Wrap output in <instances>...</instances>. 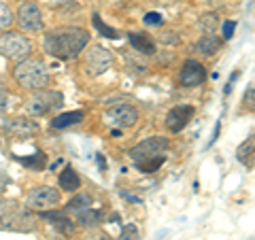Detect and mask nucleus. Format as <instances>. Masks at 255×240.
<instances>
[{
    "label": "nucleus",
    "mask_w": 255,
    "mask_h": 240,
    "mask_svg": "<svg viewBox=\"0 0 255 240\" xmlns=\"http://www.w3.org/2000/svg\"><path fill=\"white\" fill-rule=\"evenodd\" d=\"M87 43L90 34L83 28H62L45 34V51L60 60H73L81 53Z\"/></svg>",
    "instance_id": "nucleus-1"
},
{
    "label": "nucleus",
    "mask_w": 255,
    "mask_h": 240,
    "mask_svg": "<svg viewBox=\"0 0 255 240\" xmlns=\"http://www.w3.org/2000/svg\"><path fill=\"white\" fill-rule=\"evenodd\" d=\"M166 149H168V138L164 136H151V138L138 142L136 147L130 149V157L136 162L140 172H155L166 159Z\"/></svg>",
    "instance_id": "nucleus-2"
},
{
    "label": "nucleus",
    "mask_w": 255,
    "mask_h": 240,
    "mask_svg": "<svg viewBox=\"0 0 255 240\" xmlns=\"http://www.w3.org/2000/svg\"><path fill=\"white\" fill-rule=\"evenodd\" d=\"M15 81L26 90H45L49 85V68L38 58H23L13 70Z\"/></svg>",
    "instance_id": "nucleus-3"
},
{
    "label": "nucleus",
    "mask_w": 255,
    "mask_h": 240,
    "mask_svg": "<svg viewBox=\"0 0 255 240\" xmlns=\"http://www.w3.org/2000/svg\"><path fill=\"white\" fill-rule=\"evenodd\" d=\"M0 228L2 230H34V223L28 211L17 202H0Z\"/></svg>",
    "instance_id": "nucleus-4"
},
{
    "label": "nucleus",
    "mask_w": 255,
    "mask_h": 240,
    "mask_svg": "<svg viewBox=\"0 0 255 240\" xmlns=\"http://www.w3.org/2000/svg\"><path fill=\"white\" fill-rule=\"evenodd\" d=\"M64 105V96L53 90H38L32 98L26 100V111L30 115H47Z\"/></svg>",
    "instance_id": "nucleus-5"
},
{
    "label": "nucleus",
    "mask_w": 255,
    "mask_h": 240,
    "mask_svg": "<svg viewBox=\"0 0 255 240\" xmlns=\"http://www.w3.org/2000/svg\"><path fill=\"white\" fill-rule=\"evenodd\" d=\"M32 51V43L30 38H26L19 32H6L0 36V53L6 55L11 60H23L28 58Z\"/></svg>",
    "instance_id": "nucleus-6"
},
{
    "label": "nucleus",
    "mask_w": 255,
    "mask_h": 240,
    "mask_svg": "<svg viewBox=\"0 0 255 240\" xmlns=\"http://www.w3.org/2000/svg\"><path fill=\"white\" fill-rule=\"evenodd\" d=\"M60 202V191L49 185H41L28 191L26 196V206L34 211H49Z\"/></svg>",
    "instance_id": "nucleus-7"
},
{
    "label": "nucleus",
    "mask_w": 255,
    "mask_h": 240,
    "mask_svg": "<svg viewBox=\"0 0 255 240\" xmlns=\"http://www.w3.org/2000/svg\"><path fill=\"white\" fill-rule=\"evenodd\" d=\"M105 119L111 127L122 130V127H130L138 121V111L132 105H115L105 113Z\"/></svg>",
    "instance_id": "nucleus-8"
},
{
    "label": "nucleus",
    "mask_w": 255,
    "mask_h": 240,
    "mask_svg": "<svg viewBox=\"0 0 255 240\" xmlns=\"http://www.w3.org/2000/svg\"><path fill=\"white\" fill-rule=\"evenodd\" d=\"M113 66V55L111 51H107L105 47H92L90 51L85 55V68L90 75H102Z\"/></svg>",
    "instance_id": "nucleus-9"
},
{
    "label": "nucleus",
    "mask_w": 255,
    "mask_h": 240,
    "mask_svg": "<svg viewBox=\"0 0 255 240\" xmlns=\"http://www.w3.org/2000/svg\"><path fill=\"white\" fill-rule=\"evenodd\" d=\"M17 23L19 28L28 32L43 30V13L34 2H21L17 9Z\"/></svg>",
    "instance_id": "nucleus-10"
},
{
    "label": "nucleus",
    "mask_w": 255,
    "mask_h": 240,
    "mask_svg": "<svg viewBox=\"0 0 255 240\" xmlns=\"http://www.w3.org/2000/svg\"><path fill=\"white\" fill-rule=\"evenodd\" d=\"M194 107H189V105H179V107H174L168 111V115H166V127H168L170 132H181L183 127H185L189 121H191V117H194Z\"/></svg>",
    "instance_id": "nucleus-11"
},
{
    "label": "nucleus",
    "mask_w": 255,
    "mask_h": 240,
    "mask_svg": "<svg viewBox=\"0 0 255 240\" xmlns=\"http://www.w3.org/2000/svg\"><path fill=\"white\" fill-rule=\"evenodd\" d=\"M206 79V70L200 62L196 60H187L185 64H183L181 68V75H179V81L181 85L185 87H196V85H202Z\"/></svg>",
    "instance_id": "nucleus-12"
},
{
    "label": "nucleus",
    "mask_w": 255,
    "mask_h": 240,
    "mask_svg": "<svg viewBox=\"0 0 255 240\" xmlns=\"http://www.w3.org/2000/svg\"><path fill=\"white\" fill-rule=\"evenodd\" d=\"M4 130L19 136V138H28V136H34L38 132V123L34 119H26V117H15V119H6L4 121Z\"/></svg>",
    "instance_id": "nucleus-13"
},
{
    "label": "nucleus",
    "mask_w": 255,
    "mask_h": 240,
    "mask_svg": "<svg viewBox=\"0 0 255 240\" xmlns=\"http://www.w3.org/2000/svg\"><path fill=\"white\" fill-rule=\"evenodd\" d=\"M41 217H43L45 221H49L51 226L58 228V230H60V234H64V236H70V234H73V230H75L73 221L66 219L64 215H60V213H51V211H41Z\"/></svg>",
    "instance_id": "nucleus-14"
},
{
    "label": "nucleus",
    "mask_w": 255,
    "mask_h": 240,
    "mask_svg": "<svg viewBox=\"0 0 255 240\" xmlns=\"http://www.w3.org/2000/svg\"><path fill=\"white\" fill-rule=\"evenodd\" d=\"M58 185H60L64 191H77L79 187H81V179H79V174L73 170V168L66 166V168H64V170L60 172Z\"/></svg>",
    "instance_id": "nucleus-15"
},
{
    "label": "nucleus",
    "mask_w": 255,
    "mask_h": 240,
    "mask_svg": "<svg viewBox=\"0 0 255 240\" xmlns=\"http://www.w3.org/2000/svg\"><path fill=\"white\" fill-rule=\"evenodd\" d=\"M128 38H130L132 47H134V49H136L138 53H142V55H153V53H155V45H153V41H151L149 36L136 34V32H130V34H128Z\"/></svg>",
    "instance_id": "nucleus-16"
},
{
    "label": "nucleus",
    "mask_w": 255,
    "mask_h": 240,
    "mask_svg": "<svg viewBox=\"0 0 255 240\" xmlns=\"http://www.w3.org/2000/svg\"><path fill=\"white\" fill-rule=\"evenodd\" d=\"M83 119H85V113H83V111H70V113H62V115L55 117L53 121H51V127H55V130H62V127L81 123Z\"/></svg>",
    "instance_id": "nucleus-17"
},
{
    "label": "nucleus",
    "mask_w": 255,
    "mask_h": 240,
    "mask_svg": "<svg viewBox=\"0 0 255 240\" xmlns=\"http://www.w3.org/2000/svg\"><path fill=\"white\" fill-rule=\"evenodd\" d=\"M221 45H223V41L219 36H215V34H204L200 41H198V51H200L202 55H215L219 49H221Z\"/></svg>",
    "instance_id": "nucleus-18"
},
{
    "label": "nucleus",
    "mask_w": 255,
    "mask_h": 240,
    "mask_svg": "<svg viewBox=\"0 0 255 240\" xmlns=\"http://www.w3.org/2000/svg\"><path fill=\"white\" fill-rule=\"evenodd\" d=\"M253 145H255V140H253V136H249L236 151V159L241 164H245L247 168H253Z\"/></svg>",
    "instance_id": "nucleus-19"
},
{
    "label": "nucleus",
    "mask_w": 255,
    "mask_h": 240,
    "mask_svg": "<svg viewBox=\"0 0 255 240\" xmlns=\"http://www.w3.org/2000/svg\"><path fill=\"white\" fill-rule=\"evenodd\" d=\"M77 221L81 223V226H96V223L102 221V213L100 211H94V206H90V209L77 213Z\"/></svg>",
    "instance_id": "nucleus-20"
},
{
    "label": "nucleus",
    "mask_w": 255,
    "mask_h": 240,
    "mask_svg": "<svg viewBox=\"0 0 255 240\" xmlns=\"http://www.w3.org/2000/svg\"><path fill=\"white\" fill-rule=\"evenodd\" d=\"M94 202H92V198L87 196V194H79L77 198H73L70 202L66 204V211L68 213H81V211H85V209H90Z\"/></svg>",
    "instance_id": "nucleus-21"
},
{
    "label": "nucleus",
    "mask_w": 255,
    "mask_h": 240,
    "mask_svg": "<svg viewBox=\"0 0 255 240\" xmlns=\"http://www.w3.org/2000/svg\"><path fill=\"white\" fill-rule=\"evenodd\" d=\"M19 162H21L23 166L32 168V170H43V168H45V162H47V155L41 153V151H36V153L32 155V157H19Z\"/></svg>",
    "instance_id": "nucleus-22"
},
{
    "label": "nucleus",
    "mask_w": 255,
    "mask_h": 240,
    "mask_svg": "<svg viewBox=\"0 0 255 240\" xmlns=\"http://www.w3.org/2000/svg\"><path fill=\"white\" fill-rule=\"evenodd\" d=\"M217 26H219V17L215 13H206L200 19V30L204 32V34H215Z\"/></svg>",
    "instance_id": "nucleus-23"
},
{
    "label": "nucleus",
    "mask_w": 255,
    "mask_h": 240,
    "mask_svg": "<svg viewBox=\"0 0 255 240\" xmlns=\"http://www.w3.org/2000/svg\"><path fill=\"white\" fill-rule=\"evenodd\" d=\"M92 23H94V28L100 32L102 36H107V38H119V34H117V30H113V28H109L105 21L100 19V15H92Z\"/></svg>",
    "instance_id": "nucleus-24"
},
{
    "label": "nucleus",
    "mask_w": 255,
    "mask_h": 240,
    "mask_svg": "<svg viewBox=\"0 0 255 240\" xmlns=\"http://www.w3.org/2000/svg\"><path fill=\"white\" fill-rule=\"evenodd\" d=\"M13 23V13L4 0H0V32H4Z\"/></svg>",
    "instance_id": "nucleus-25"
},
{
    "label": "nucleus",
    "mask_w": 255,
    "mask_h": 240,
    "mask_svg": "<svg viewBox=\"0 0 255 240\" xmlns=\"http://www.w3.org/2000/svg\"><path fill=\"white\" fill-rule=\"evenodd\" d=\"M119 240H140L136 226H126L124 232H122V236H119Z\"/></svg>",
    "instance_id": "nucleus-26"
},
{
    "label": "nucleus",
    "mask_w": 255,
    "mask_h": 240,
    "mask_svg": "<svg viewBox=\"0 0 255 240\" xmlns=\"http://www.w3.org/2000/svg\"><path fill=\"white\" fill-rule=\"evenodd\" d=\"M162 21H164V17L159 13H147L145 15V23H149V26H159Z\"/></svg>",
    "instance_id": "nucleus-27"
},
{
    "label": "nucleus",
    "mask_w": 255,
    "mask_h": 240,
    "mask_svg": "<svg viewBox=\"0 0 255 240\" xmlns=\"http://www.w3.org/2000/svg\"><path fill=\"white\" fill-rule=\"evenodd\" d=\"M83 240H111V238H109L102 230H94V232H90V234H87Z\"/></svg>",
    "instance_id": "nucleus-28"
},
{
    "label": "nucleus",
    "mask_w": 255,
    "mask_h": 240,
    "mask_svg": "<svg viewBox=\"0 0 255 240\" xmlns=\"http://www.w3.org/2000/svg\"><path fill=\"white\" fill-rule=\"evenodd\" d=\"M234 28H236V21H226L223 23V38H232Z\"/></svg>",
    "instance_id": "nucleus-29"
},
{
    "label": "nucleus",
    "mask_w": 255,
    "mask_h": 240,
    "mask_svg": "<svg viewBox=\"0 0 255 240\" xmlns=\"http://www.w3.org/2000/svg\"><path fill=\"white\" fill-rule=\"evenodd\" d=\"M6 109H9V94L4 90H0V115H2Z\"/></svg>",
    "instance_id": "nucleus-30"
},
{
    "label": "nucleus",
    "mask_w": 255,
    "mask_h": 240,
    "mask_svg": "<svg viewBox=\"0 0 255 240\" xmlns=\"http://www.w3.org/2000/svg\"><path fill=\"white\" fill-rule=\"evenodd\" d=\"M245 102L249 105V109H253V87H249V94L245 96Z\"/></svg>",
    "instance_id": "nucleus-31"
},
{
    "label": "nucleus",
    "mask_w": 255,
    "mask_h": 240,
    "mask_svg": "<svg viewBox=\"0 0 255 240\" xmlns=\"http://www.w3.org/2000/svg\"><path fill=\"white\" fill-rule=\"evenodd\" d=\"M6 185H9V179H6L4 174L0 172V194H2V191H4V187H6Z\"/></svg>",
    "instance_id": "nucleus-32"
},
{
    "label": "nucleus",
    "mask_w": 255,
    "mask_h": 240,
    "mask_svg": "<svg viewBox=\"0 0 255 240\" xmlns=\"http://www.w3.org/2000/svg\"><path fill=\"white\" fill-rule=\"evenodd\" d=\"M98 164H100V170H105V159H102V155H98Z\"/></svg>",
    "instance_id": "nucleus-33"
}]
</instances>
